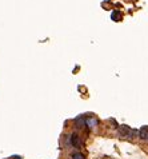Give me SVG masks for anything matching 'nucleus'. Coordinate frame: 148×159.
I'll list each match as a JSON object with an SVG mask.
<instances>
[{"instance_id":"1","label":"nucleus","mask_w":148,"mask_h":159,"mask_svg":"<svg viewBox=\"0 0 148 159\" xmlns=\"http://www.w3.org/2000/svg\"><path fill=\"white\" fill-rule=\"evenodd\" d=\"M69 143H71L75 148H79L80 147V138L77 134H71V136H69Z\"/></svg>"},{"instance_id":"2","label":"nucleus","mask_w":148,"mask_h":159,"mask_svg":"<svg viewBox=\"0 0 148 159\" xmlns=\"http://www.w3.org/2000/svg\"><path fill=\"white\" fill-rule=\"evenodd\" d=\"M131 129H129L128 126H121L119 129V134L120 136H125V138H129V134H131Z\"/></svg>"},{"instance_id":"3","label":"nucleus","mask_w":148,"mask_h":159,"mask_svg":"<svg viewBox=\"0 0 148 159\" xmlns=\"http://www.w3.org/2000/svg\"><path fill=\"white\" fill-rule=\"evenodd\" d=\"M85 126L88 127V129H95V127L98 126V119L96 118H88V119H85Z\"/></svg>"},{"instance_id":"4","label":"nucleus","mask_w":148,"mask_h":159,"mask_svg":"<svg viewBox=\"0 0 148 159\" xmlns=\"http://www.w3.org/2000/svg\"><path fill=\"white\" fill-rule=\"evenodd\" d=\"M139 136H140L141 140H148V127L147 126L140 129V131H139Z\"/></svg>"},{"instance_id":"5","label":"nucleus","mask_w":148,"mask_h":159,"mask_svg":"<svg viewBox=\"0 0 148 159\" xmlns=\"http://www.w3.org/2000/svg\"><path fill=\"white\" fill-rule=\"evenodd\" d=\"M72 159H84V155L81 152H75L72 154Z\"/></svg>"},{"instance_id":"6","label":"nucleus","mask_w":148,"mask_h":159,"mask_svg":"<svg viewBox=\"0 0 148 159\" xmlns=\"http://www.w3.org/2000/svg\"><path fill=\"white\" fill-rule=\"evenodd\" d=\"M14 159H21V158H19V157H15V158H14Z\"/></svg>"}]
</instances>
